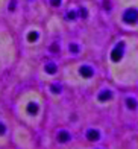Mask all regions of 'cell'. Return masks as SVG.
<instances>
[{"label":"cell","mask_w":138,"mask_h":149,"mask_svg":"<svg viewBox=\"0 0 138 149\" xmlns=\"http://www.w3.org/2000/svg\"><path fill=\"white\" fill-rule=\"evenodd\" d=\"M87 137H88V140H91V141H96V140H99L100 134H99V131H96V130H90L88 134H87Z\"/></svg>","instance_id":"obj_5"},{"label":"cell","mask_w":138,"mask_h":149,"mask_svg":"<svg viewBox=\"0 0 138 149\" xmlns=\"http://www.w3.org/2000/svg\"><path fill=\"white\" fill-rule=\"evenodd\" d=\"M81 14H82V17H87V11L82 9V11H81Z\"/></svg>","instance_id":"obj_10"},{"label":"cell","mask_w":138,"mask_h":149,"mask_svg":"<svg viewBox=\"0 0 138 149\" xmlns=\"http://www.w3.org/2000/svg\"><path fill=\"white\" fill-rule=\"evenodd\" d=\"M111 97H112V93H111L109 90H103L100 94H99V100H102V102L103 100H109Z\"/></svg>","instance_id":"obj_4"},{"label":"cell","mask_w":138,"mask_h":149,"mask_svg":"<svg viewBox=\"0 0 138 149\" xmlns=\"http://www.w3.org/2000/svg\"><path fill=\"white\" fill-rule=\"evenodd\" d=\"M68 18H75V12H70V14H68Z\"/></svg>","instance_id":"obj_11"},{"label":"cell","mask_w":138,"mask_h":149,"mask_svg":"<svg viewBox=\"0 0 138 149\" xmlns=\"http://www.w3.org/2000/svg\"><path fill=\"white\" fill-rule=\"evenodd\" d=\"M81 74L83 78H91L94 74V70L91 69V67H88V65H83V67H81Z\"/></svg>","instance_id":"obj_3"},{"label":"cell","mask_w":138,"mask_h":149,"mask_svg":"<svg viewBox=\"0 0 138 149\" xmlns=\"http://www.w3.org/2000/svg\"><path fill=\"white\" fill-rule=\"evenodd\" d=\"M123 50H124V43H118L117 47L112 50V53H111V58H112V61H120L121 56H123Z\"/></svg>","instance_id":"obj_2"},{"label":"cell","mask_w":138,"mask_h":149,"mask_svg":"<svg viewBox=\"0 0 138 149\" xmlns=\"http://www.w3.org/2000/svg\"><path fill=\"white\" fill-rule=\"evenodd\" d=\"M71 52H75V53L79 52V46L77 44H71Z\"/></svg>","instance_id":"obj_8"},{"label":"cell","mask_w":138,"mask_h":149,"mask_svg":"<svg viewBox=\"0 0 138 149\" xmlns=\"http://www.w3.org/2000/svg\"><path fill=\"white\" fill-rule=\"evenodd\" d=\"M59 140H61V141H67L68 140V134L67 132H61V134H59Z\"/></svg>","instance_id":"obj_7"},{"label":"cell","mask_w":138,"mask_h":149,"mask_svg":"<svg viewBox=\"0 0 138 149\" xmlns=\"http://www.w3.org/2000/svg\"><path fill=\"white\" fill-rule=\"evenodd\" d=\"M47 70H49V73H53V72H55V65H49Z\"/></svg>","instance_id":"obj_9"},{"label":"cell","mask_w":138,"mask_h":149,"mask_svg":"<svg viewBox=\"0 0 138 149\" xmlns=\"http://www.w3.org/2000/svg\"><path fill=\"white\" fill-rule=\"evenodd\" d=\"M53 5H59V0H53Z\"/></svg>","instance_id":"obj_12"},{"label":"cell","mask_w":138,"mask_h":149,"mask_svg":"<svg viewBox=\"0 0 138 149\" xmlns=\"http://www.w3.org/2000/svg\"><path fill=\"white\" fill-rule=\"evenodd\" d=\"M123 20L126 23H130V24H134L138 22V11L137 9H128L126 12L123 14Z\"/></svg>","instance_id":"obj_1"},{"label":"cell","mask_w":138,"mask_h":149,"mask_svg":"<svg viewBox=\"0 0 138 149\" xmlns=\"http://www.w3.org/2000/svg\"><path fill=\"white\" fill-rule=\"evenodd\" d=\"M126 105H128V108H130V110H134V108L137 107V102H135V100L134 99H126Z\"/></svg>","instance_id":"obj_6"}]
</instances>
